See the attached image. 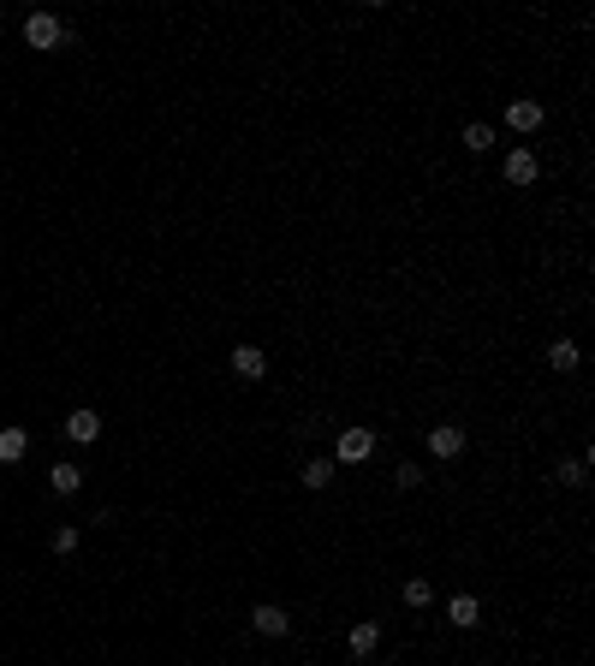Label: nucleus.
I'll use <instances>...</instances> for the list:
<instances>
[{
	"label": "nucleus",
	"instance_id": "11",
	"mask_svg": "<svg viewBox=\"0 0 595 666\" xmlns=\"http://www.w3.org/2000/svg\"><path fill=\"white\" fill-rule=\"evenodd\" d=\"M376 643H381V625H376V619L352 625V637H345V648H352V654H376Z\"/></svg>",
	"mask_w": 595,
	"mask_h": 666
},
{
	"label": "nucleus",
	"instance_id": "3",
	"mask_svg": "<svg viewBox=\"0 0 595 666\" xmlns=\"http://www.w3.org/2000/svg\"><path fill=\"white\" fill-rule=\"evenodd\" d=\"M429 452H435V458H458V452H464V429H458V423H435V429H429Z\"/></svg>",
	"mask_w": 595,
	"mask_h": 666
},
{
	"label": "nucleus",
	"instance_id": "13",
	"mask_svg": "<svg viewBox=\"0 0 595 666\" xmlns=\"http://www.w3.org/2000/svg\"><path fill=\"white\" fill-rule=\"evenodd\" d=\"M334 482V458H310L304 464V488H328Z\"/></svg>",
	"mask_w": 595,
	"mask_h": 666
},
{
	"label": "nucleus",
	"instance_id": "6",
	"mask_svg": "<svg viewBox=\"0 0 595 666\" xmlns=\"http://www.w3.org/2000/svg\"><path fill=\"white\" fill-rule=\"evenodd\" d=\"M96 434H101V416L96 411H72V416H66V440H72V447H90Z\"/></svg>",
	"mask_w": 595,
	"mask_h": 666
},
{
	"label": "nucleus",
	"instance_id": "15",
	"mask_svg": "<svg viewBox=\"0 0 595 666\" xmlns=\"http://www.w3.org/2000/svg\"><path fill=\"white\" fill-rule=\"evenodd\" d=\"M464 149H471V155L495 149V131H488V125H464Z\"/></svg>",
	"mask_w": 595,
	"mask_h": 666
},
{
	"label": "nucleus",
	"instance_id": "8",
	"mask_svg": "<svg viewBox=\"0 0 595 666\" xmlns=\"http://www.w3.org/2000/svg\"><path fill=\"white\" fill-rule=\"evenodd\" d=\"M48 488H54L60 500H72V494L83 488V471L78 464H54V471H48Z\"/></svg>",
	"mask_w": 595,
	"mask_h": 666
},
{
	"label": "nucleus",
	"instance_id": "5",
	"mask_svg": "<svg viewBox=\"0 0 595 666\" xmlns=\"http://www.w3.org/2000/svg\"><path fill=\"white\" fill-rule=\"evenodd\" d=\"M250 630H257V637H286L292 619H286V607H268V601H262V607L250 613Z\"/></svg>",
	"mask_w": 595,
	"mask_h": 666
},
{
	"label": "nucleus",
	"instance_id": "7",
	"mask_svg": "<svg viewBox=\"0 0 595 666\" xmlns=\"http://www.w3.org/2000/svg\"><path fill=\"white\" fill-rule=\"evenodd\" d=\"M233 375H244V381H262V375H268V357H262L257 345H238V352H233Z\"/></svg>",
	"mask_w": 595,
	"mask_h": 666
},
{
	"label": "nucleus",
	"instance_id": "12",
	"mask_svg": "<svg viewBox=\"0 0 595 666\" xmlns=\"http://www.w3.org/2000/svg\"><path fill=\"white\" fill-rule=\"evenodd\" d=\"M24 447H30V434L24 429H0V464H19Z\"/></svg>",
	"mask_w": 595,
	"mask_h": 666
},
{
	"label": "nucleus",
	"instance_id": "10",
	"mask_svg": "<svg viewBox=\"0 0 595 666\" xmlns=\"http://www.w3.org/2000/svg\"><path fill=\"white\" fill-rule=\"evenodd\" d=\"M506 125H512V131H536V125H542V101H512V107H506Z\"/></svg>",
	"mask_w": 595,
	"mask_h": 666
},
{
	"label": "nucleus",
	"instance_id": "19",
	"mask_svg": "<svg viewBox=\"0 0 595 666\" xmlns=\"http://www.w3.org/2000/svg\"><path fill=\"white\" fill-rule=\"evenodd\" d=\"M393 482H399V488H416V482H423V471H416V464H399Z\"/></svg>",
	"mask_w": 595,
	"mask_h": 666
},
{
	"label": "nucleus",
	"instance_id": "4",
	"mask_svg": "<svg viewBox=\"0 0 595 666\" xmlns=\"http://www.w3.org/2000/svg\"><path fill=\"white\" fill-rule=\"evenodd\" d=\"M536 173H542V161H536L530 149L518 143L512 155H506V185H536Z\"/></svg>",
	"mask_w": 595,
	"mask_h": 666
},
{
	"label": "nucleus",
	"instance_id": "16",
	"mask_svg": "<svg viewBox=\"0 0 595 666\" xmlns=\"http://www.w3.org/2000/svg\"><path fill=\"white\" fill-rule=\"evenodd\" d=\"M429 601H435V589L423 583V577H411V583H405V607H416V613H423Z\"/></svg>",
	"mask_w": 595,
	"mask_h": 666
},
{
	"label": "nucleus",
	"instance_id": "9",
	"mask_svg": "<svg viewBox=\"0 0 595 666\" xmlns=\"http://www.w3.org/2000/svg\"><path fill=\"white\" fill-rule=\"evenodd\" d=\"M447 619H453L458 630L482 625V607H476V595H453V601H447Z\"/></svg>",
	"mask_w": 595,
	"mask_h": 666
},
{
	"label": "nucleus",
	"instance_id": "18",
	"mask_svg": "<svg viewBox=\"0 0 595 666\" xmlns=\"http://www.w3.org/2000/svg\"><path fill=\"white\" fill-rule=\"evenodd\" d=\"M78 548V524H60L54 529V553H72Z\"/></svg>",
	"mask_w": 595,
	"mask_h": 666
},
{
	"label": "nucleus",
	"instance_id": "1",
	"mask_svg": "<svg viewBox=\"0 0 595 666\" xmlns=\"http://www.w3.org/2000/svg\"><path fill=\"white\" fill-rule=\"evenodd\" d=\"M24 42H30L36 54H54V48H66V24H60L54 12H30V19H24Z\"/></svg>",
	"mask_w": 595,
	"mask_h": 666
},
{
	"label": "nucleus",
	"instance_id": "14",
	"mask_svg": "<svg viewBox=\"0 0 595 666\" xmlns=\"http://www.w3.org/2000/svg\"><path fill=\"white\" fill-rule=\"evenodd\" d=\"M548 363H554V369H577V345L572 339H554V345H548Z\"/></svg>",
	"mask_w": 595,
	"mask_h": 666
},
{
	"label": "nucleus",
	"instance_id": "17",
	"mask_svg": "<svg viewBox=\"0 0 595 666\" xmlns=\"http://www.w3.org/2000/svg\"><path fill=\"white\" fill-rule=\"evenodd\" d=\"M559 482H566V488H583V458H566V464H559Z\"/></svg>",
	"mask_w": 595,
	"mask_h": 666
},
{
	"label": "nucleus",
	"instance_id": "2",
	"mask_svg": "<svg viewBox=\"0 0 595 666\" xmlns=\"http://www.w3.org/2000/svg\"><path fill=\"white\" fill-rule=\"evenodd\" d=\"M334 452H339V464H363V458L376 452V434H369V429H345Z\"/></svg>",
	"mask_w": 595,
	"mask_h": 666
}]
</instances>
